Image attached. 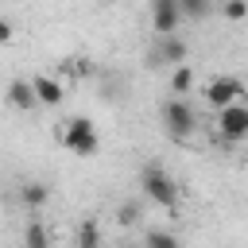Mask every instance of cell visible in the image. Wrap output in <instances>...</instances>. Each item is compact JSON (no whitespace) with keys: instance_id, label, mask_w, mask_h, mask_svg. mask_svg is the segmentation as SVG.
Returning <instances> with one entry per match:
<instances>
[{"instance_id":"1","label":"cell","mask_w":248,"mask_h":248,"mask_svg":"<svg viewBox=\"0 0 248 248\" xmlns=\"http://www.w3.org/2000/svg\"><path fill=\"white\" fill-rule=\"evenodd\" d=\"M58 140H62V147L74 151L78 159H93V155L101 151V136H97L93 120H85V116L66 120V128H58Z\"/></svg>"},{"instance_id":"2","label":"cell","mask_w":248,"mask_h":248,"mask_svg":"<svg viewBox=\"0 0 248 248\" xmlns=\"http://www.w3.org/2000/svg\"><path fill=\"white\" fill-rule=\"evenodd\" d=\"M140 186H143V194H147L155 205L174 209V202H178V186H174V178H170L159 163H147V167L140 170Z\"/></svg>"},{"instance_id":"3","label":"cell","mask_w":248,"mask_h":248,"mask_svg":"<svg viewBox=\"0 0 248 248\" xmlns=\"http://www.w3.org/2000/svg\"><path fill=\"white\" fill-rule=\"evenodd\" d=\"M163 124H167V132H170L174 140H186V136L198 128V112H194V105H190L186 97H170V101L163 105Z\"/></svg>"},{"instance_id":"4","label":"cell","mask_w":248,"mask_h":248,"mask_svg":"<svg viewBox=\"0 0 248 248\" xmlns=\"http://www.w3.org/2000/svg\"><path fill=\"white\" fill-rule=\"evenodd\" d=\"M217 136H221V140H229V143L248 140V105L232 101V105L217 108Z\"/></svg>"},{"instance_id":"5","label":"cell","mask_w":248,"mask_h":248,"mask_svg":"<svg viewBox=\"0 0 248 248\" xmlns=\"http://www.w3.org/2000/svg\"><path fill=\"white\" fill-rule=\"evenodd\" d=\"M178 62H186V39H178V35H155V46L147 50V66L163 70V66H178Z\"/></svg>"},{"instance_id":"6","label":"cell","mask_w":248,"mask_h":248,"mask_svg":"<svg viewBox=\"0 0 248 248\" xmlns=\"http://www.w3.org/2000/svg\"><path fill=\"white\" fill-rule=\"evenodd\" d=\"M240 93H244V81L232 78V74H221V78H213V81L205 85V101H209L213 108H225V105L240 101Z\"/></svg>"},{"instance_id":"7","label":"cell","mask_w":248,"mask_h":248,"mask_svg":"<svg viewBox=\"0 0 248 248\" xmlns=\"http://www.w3.org/2000/svg\"><path fill=\"white\" fill-rule=\"evenodd\" d=\"M182 23L178 0H151V31L155 35H174Z\"/></svg>"},{"instance_id":"8","label":"cell","mask_w":248,"mask_h":248,"mask_svg":"<svg viewBox=\"0 0 248 248\" xmlns=\"http://www.w3.org/2000/svg\"><path fill=\"white\" fill-rule=\"evenodd\" d=\"M31 89H35V101L39 105H50V108L62 105V97H66L62 93V81L50 78V74H31Z\"/></svg>"},{"instance_id":"9","label":"cell","mask_w":248,"mask_h":248,"mask_svg":"<svg viewBox=\"0 0 248 248\" xmlns=\"http://www.w3.org/2000/svg\"><path fill=\"white\" fill-rule=\"evenodd\" d=\"M8 101H12L16 108H35V105H39V101H35V89H31L27 78H16V81L8 85Z\"/></svg>"},{"instance_id":"10","label":"cell","mask_w":248,"mask_h":248,"mask_svg":"<svg viewBox=\"0 0 248 248\" xmlns=\"http://www.w3.org/2000/svg\"><path fill=\"white\" fill-rule=\"evenodd\" d=\"M46 198H50V190H46L43 182H23V186H19V202H23L27 209H39V205H46Z\"/></svg>"},{"instance_id":"11","label":"cell","mask_w":248,"mask_h":248,"mask_svg":"<svg viewBox=\"0 0 248 248\" xmlns=\"http://www.w3.org/2000/svg\"><path fill=\"white\" fill-rule=\"evenodd\" d=\"M190 89H194V70H190L186 62H178L174 74H170V93H174V97H186Z\"/></svg>"},{"instance_id":"12","label":"cell","mask_w":248,"mask_h":248,"mask_svg":"<svg viewBox=\"0 0 248 248\" xmlns=\"http://www.w3.org/2000/svg\"><path fill=\"white\" fill-rule=\"evenodd\" d=\"M74 248H101V229H97L93 217H85V221L78 225V240H74Z\"/></svg>"},{"instance_id":"13","label":"cell","mask_w":248,"mask_h":248,"mask_svg":"<svg viewBox=\"0 0 248 248\" xmlns=\"http://www.w3.org/2000/svg\"><path fill=\"white\" fill-rule=\"evenodd\" d=\"M23 248H50V236H46V229H43L39 221H27V229H23Z\"/></svg>"},{"instance_id":"14","label":"cell","mask_w":248,"mask_h":248,"mask_svg":"<svg viewBox=\"0 0 248 248\" xmlns=\"http://www.w3.org/2000/svg\"><path fill=\"white\" fill-rule=\"evenodd\" d=\"M178 12L182 19H205L213 12V0H178Z\"/></svg>"},{"instance_id":"15","label":"cell","mask_w":248,"mask_h":248,"mask_svg":"<svg viewBox=\"0 0 248 248\" xmlns=\"http://www.w3.org/2000/svg\"><path fill=\"white\" fill-rule=\"evenodd\" d=\"M147 248H182L170 229H147Z\"/></svg>"},{"instance_id":"16","label":"cell","mask_w":248,"mask_h":248,"mask_svg":"<svg viewBox=\"0 0 248 248\" xmlns=\"http://www.w3.org/2000/svg\"><path fill=\"white\" fill-rule=\"evenodd\" d=\"M221 16L232 19V23L248 19V0H221Z\"/></svg>"},{"instance_id":"17","label":"cell","mask_w":248,"mask_h":248,"mask_svg":"<svg viewBox=\"0 0 248 248\" xmlns=\"http://www.w3.org/2000/svg\"><path fill=\"white\" fill-rule=\"evenodd\" d=\"M116 221H120V225H136V221H140V202H124V205H116Z\"/></svg>"},{"instance_id":"18","label":"cell","mask_w":248,"mask_h":248,"mask_svg":"<svg viewBox=\"0 0 248 248\" xmlns=\"http://www.w3.org/2000/svg\"><path fill=\"white\" fill-rule=\"evenodd\" d=\"M8 39H12V23H8V19H0V43H8Z\"/></svg>"},{"instance_id":"19","label":"cell","mask_w":248,"mask_h":248,"mask_svg":"<svg viewBox=\"0 0 248 248\" xmlns=\"http://www.w3.org/2000/svg\"><path fill=\"white\" fill-rule=\"evenodd\" d=\"M97 4H116V0H97Z\"/></svg>"}]
</instances>
